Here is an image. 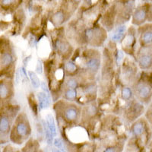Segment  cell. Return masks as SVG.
Instances as JSON below:
<instances>
[{
	"label": "cell",
	"instance_id": "1",
	"mask_svg": "<svg viewBox=\"0 0 152 152\" xmlns=\"http://www.w3.org/2000/svg\"><path fill=\"white\" fill-rule=\"evenodd\" d=\"M147 17V11L146 9H138L135 11V14L133 15V23L134 24H141L144 22Z\"/></svg>",
	"mask_w": 152,
	"mask_h": 152
},
{
	"label": "cell",
	"instance_id": "2",
	"mask_svg": "<svg viewBox=\"0 0 152 152\" xmlns=\"http://www.w3.org/2000/svg\"><path fill=\"white\" fill-rule=\"evenodd\" d=\"M137 92L141 98L146 99L151 94V88L146 84H139L137 88Z\"/></svg>",
	"mask_w": 152,
	"mask_h": 152
},
{
	"label": "cell",
	"instance_id": "3",
	"mask_svg": "<svg viewBox=\"0 0 152 152\" xmlns=\"http://www.w3.org/2000/svg\"><path fill=\"white\" fill-rule=\"evenodd\" d=\"M38 100H39V107L40 110L46 109L50 107V100L49 95L45 92H40L37 94Z\"/></svg>",
	"mask_w": 152,
	"mask_h": 152
},
{
	"label": "cell",
	"instance_id": "4",
	"mask_svg": "<svg viewBox=\"0 0 152 152\" xmlns=\"http://www.w3.org/2000/svg\"><path fill=\"white\" fill-rule=\"evenodd\" d=\"M125 32H126V26L125 25H121V26L118 27L117 29L115 31V32L111 36V40L115 42L120 41L124 37Z\"/></svg>",
	"mask_w": 152,
	"mask_h": 152
},
{
	"label": "cell",
	"instance_id": "5",
	"mask_svg": "<svg viewBox=\"0 0 152 152\" xmlns=\"http://www.w3.org/2000/svg\"><path fill=\"white\" fill-rule=\"evenodd\" d=\"M138 62L142 69H148L152 65V56L149 54H144L140 56Z\"/></svg>",
	"mask_w": 152,
	"mask_h": 152
},
{
	"label": "cell",
	"instance_id": "6",
	"mask_svg": "<svg viewBox=\"0 0 152 152\" xmlns=\"http://www.w3.org/2000/svg\"><path fill=\"white\" fill-rule=\"evenodd\" d=\"M87 67L91 71H97L100 68V62L97 58H91L87 62Z\"/></svg>",
	"mask_w": 152,
	"mask_h": 152
},
{
	"label": "cell",
	"instance_id": "7",
	"mask_svg": "<svg viewBox=\"0 0 152 152\" xmlns=\"http://www.w3.org/2000/svg\"><path fill=\"white\" fill-rule=\"evenodd\" d=\"M65 116L69 121H74L78 117V111L73 107L68 108L65 112Z\"/></svg>",
	"mask_w": 152,
	"mask_h": 152
},
{
	"label": "cell",
	"instance_id": "8",
	"mask_svg": "<svg viewBox=\"0 0 152 152\" xmlns=\"http://www.w3.org/2000/svg\"><path fill=\"white\" fill-rule=\"evenodd\" d=\"M46 123H47L49 129H50V132H52L53 135V136H56L57 134L56 127L55 121H54V119L52 116V115H47V122H46Z\"/></svg>",
	"mask_w": 152,
	"mask_h": 152
},
{
	"label": "cell",
	"instance_id": "9",
	"mask_svg": "<svg viewBox=\"0 0 152 152\" xmlns=\"http://www.w3.org/2000/svg\"><path fill=\"white\" fill-rule=\"evenodd\" d=\"M28 126L25 123H19L16 126V132L20 137H25L28 135Z\"/></svg>",
	"mask_w": 152,
	"mask_h": 152
},
{
	"label": "cell",
	"instance_id": "10",
	"mask_svg": "<svg viewBox=\"0 0 152 152\" xmlns=\"http://www.w3.org/2000/svg\"><path fill=\"white\" fill-rule=\"evenodd\" d=\"M141 40H142V42L144 45L151 44L152 43V30H148V31H145V33H143Z\"/></svg>",
	"mask_w": 152,
	"mask_h": 152
},
{
	"label": "cell",
	"instance_id": "11",
	"mask_svg": "<svg viewBox=\"0 0 152 152\" xmlns=\"http://www.w3.org/2000/svg\"><path fill=\"white\" fill-rule=\"evenodd\" d=\"M28 75H29V78L30 80L31 81V84L33 85V87L34 88H38L40 87V80L38 78L37 75L35 74L34 72H31L29 71L28 72Z\"/></svg>",
	"mask_w": 152,
	"mask_h": 152
},
{
	"label": "cell",
	"instance_id": "12",
	"mask_svg": "<svg viewBox=\"0 0 152 152\" xmlns=\"http://www.w3.org/2000/svg\"><path fill=\"white\" fill-rule=\"evenodd\" d=\"M12 62V56L10 53H5L2 56L1 58V65L3 67H6V66H9Z\"/></svg>",
	"mask_w": 152,
	"mask_h": 152
},
{
	"label": "cell",
	"instance_id": "13",
	"mask_svg": "<svg viewBox=\"0 0 152 152\" xmlns=\"http://www.w3.org/2000/svg\"><path fill=\"white\" fill-rule=\"evenodd\" d=\"M9 128V121L7 117L1 116L0 119V130L1 132H6Z\"/></svg>",
	"mask_w": 152,
	"mask_h": 152
},
{
	"label": "cell",
	"instance_id": "14",
	"mask_svg": "<svg viewBox=\"0 0 152 152\" xmlns=\"http://www.w3.org/2000/svg\"><path fill=\"white\" fill-rule=\"evenodd\" d=\"M64 21V14L62 12H58L52 17V21L55 24H60Z\"/></svg>",
	"mask_w": 152,
	"mask_h": 152
},
{
	"label": "cell",
	"instance_id": "15",
	"mask_svg": "<svg viewBox=\"0 0 152 152\" xmlns=\"http://www.w3.org/2000/svg\"><path fill=\"white\" fill-rule=\"evenodd\" d=\"M43 128H44V130H45L47 142L49 145H51V144H52V142H53V135L52 132H50V130L49 129L47 123H45V121H43Z\"/></svg>",
	"mask_w": 152,
	"mask_h": 152
},
{
	"label": "cell",
	"instance_id": "16",
	"mask_svg": "<svg viewBox=\"0 0 152 152\" xmlns=\"http://www.w3.org/2000/svg\"><path fill=\"white\" fill-rule=\"evenodd\" d=\"M144 132V125L141 123H136L133 127V133L135 136H139Z\"/></svg>",
	"mask_w": 152,
	"mask_h": 152
},
{
	"label": "cell",
	"instance_id": "17",
	"mask_svg": "<svg viewBox=\"0 0 152 152\" xmlns=\"http://www.w3.org/2000/svg\"><path fill=\"white\" fill-rule=\"evenodd\" d=\"M9 95V88H8L7 85H5V83L2 82L0 85V96L1 98H5L8 97Z\"/></svg>",
	"mask_w": 152,
	"mask_h": 152
},
{
	"label": "cell",
	"instance_id": "18",
	"mask_svg": "<svg viewBox=\"0 0 152 152\" xmlns=\"http://www.w3.org/2000/svg\"><path fill=\"white\" fill-rule=\"evenodd\" d=\"M56 47L57 49L59 50V52L61 53H65L68 50V48H69V45L66 42L60 41V40H57L56 42Z\"/></svg>",
	"mask_w": 152,
	"mask_h": 152
},
{
	"label": "cell",
	"instance_id": "19",
	"mask_svg": "<svg viewBox=\"0 0 152 152\" xmlns=\"http://www.w3.org/2000/svg\"><path fill=\"white\" fill-rule=\"evenodd\" d=\"M134 40H135V38L132 35H127L123 40V45L124 47H130L132 45Z\"/></svg>",
	"mask_w": 152,
	"mask_h": 152
},
{
	"label": "cell",
	"instance_id": "20",
	"mask_svg": "<svg viewBox=\"0 0 152 152\" xmlns=\"http://www.w3.org/2000/svg\"><path fill=\"white\" fill-rule=\"evenodd\" d=\"M122 96L124 100H129L132 96V91L129 88H124L122 90Z\"/></svg>",
	"mask_w": 152,
	"mask_h": 152
},
{
	"label": "cell",
	"instance_id": "21",
	"mask_svg": "<svg viewBox=\"0 0 152 152\" xmlns=\"http://www.w3.org/2000/svg\"><path fill=\"white\" fill-rule=\"evenodd\" d=\"M65 94H66V98L68 100H73L77 96V93L74 89H69L66 92Z\"/></svg>",
	"mask_w": 152,
	"mask_h": 152
},
{
	"label": "cell",
	"instance_id": "22",
	"mask_svg": "<svg viewBox=\"0 0 152 152\" xmlns=\"http://www.w3.org/2000/svg\"><path fill=\"white\" fill-rule=\"evenodd\" d=\"M66 69L69 72H75L77 70V67H76L75 64L72 62H67L66 65Z\"/></svg>",
	"mask_w": 152,
	"mask_h": 152
},
{
	"label": "cell",
	"instance_id": "23",
	"mask_svg": "<svg viewBox=\"0 0 152 152\" xmlns=\"http://www.w3.org/2000/svg\"><path fill=\"white\" fill-rule=\"evenodd\" d=\"M66 85L69 87V88H72V89H74L77 87L78 84H77V81L74 78H69L67 81H66Z\"/></svg>",
	"mask_w": 152,
	"mask_h": 152
},
{
	"label": "cell",
	"instance_id": "24",
	"mask_svg": "<svg viewBox=\"0 0 152 152\" xmlns=\"http://www.w3.org/2000/svg\"><path fill=\"white\" fill-rule=\"evenodd\" d=\"M123 58H124V54H123V51L121 50H119L116 54V62H117L118 64H120L121 62L123 61Z\"/></svg>",
	"mask_w": 152,
	"mask_h": 152
},
{
	"label": "cell",
	"instance_id": "25",
	"mask_svg": "<svg viewBox=\"0 0 152 152\" xmlns=\"http://www.w3.org/2000/svg\"><path fill=\"white\" fill-rule=\"evenodd\" d=\"M36 72L38 74H42V72H43V65H42V62L40 60L37 61L36 66Z\"/></svg>",
	"mask_w": 152,
	"mask_h": 152
},
{
	"label": "cell",
	"instance_id": "26",
	"mask_svg": "<svg viewBox=\"0 0 152 152\" xmlns=\"http://www.w3.org/2000/svg\"><path fill=\"white\" fill-rule=\"evenodd\" d=\"M54 145L56 148H62L63 143H62L60 138H56L55 140H54Z\"/></svg>",
	"mask_w": 152,
	"mask_h": 152
},
{
	"label": "cell",
	"instance_id": "27",
	"mask_svg": "<svg viewBox=\"0 0 152 152\" xmlns=\"http://www.w3.org/2000/svg\"><path fill=\"white\" fill-rule=\"evenodd\" d=\"M41 88H42V89L44 91V92H45L46 94H47L48 95H50V92H49L48 88H47V85H46L45 82H42V83H41Z\"/></svg>",
	"mask_w": 152,
	"mask_h": 152
},
{
	"label": "cell",
	"instance_id": "28",
	"mask_svg": "<svg viewBox=\"0 0 152 152\" xmlns=\"http://www.w3.org/2000/svg\"><path fill=\"white\" fill-rule=\"evenodd\" d=\"M104 152H115V149L113 148H108L104 151Z\"/></svg>",
	"mask_w": 152,
	"mask_h": 152
},
{
	"label": "cell",
	"instance_id": "29",
	"mask_svg": "<svg viewBox=\"0 0 152 152\" xmlns=\"http://www.w3.org/2000/svg\"><path fill=\"white\" fill-rule=\"evenodd\" d=\"M52 152H62L60 150H59V149H56V148H53L52 150Z\"/></svg>",
	"mask_w": 152,
	"mask_h": 152
}]
</instances>
